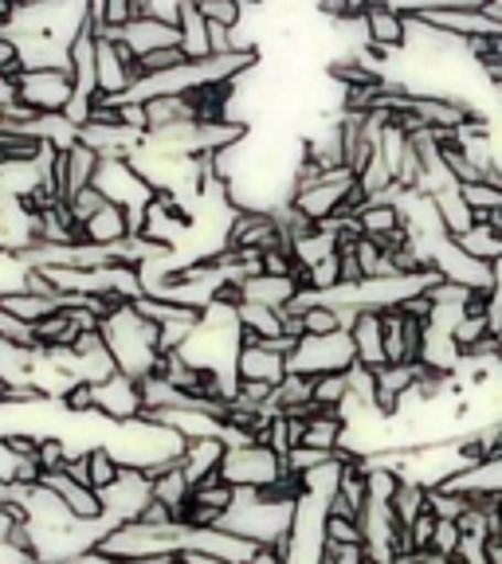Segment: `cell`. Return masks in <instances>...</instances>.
I'll return each instance as SVG.
<instances>
[{
	"label": "cell",
	"mask_w": 502,
	"mask_h": 564,
	"mask_svg": "<svg viewBox=\"0 0 502 564\" xmlns=\"http://www.w3.org/2000/svg\"><path fill=\"white\" fill-rule=\"evenodd\" d=\"M103 337L122 377L150 380L153 372H158V365H161L158 326H150V322L133 310V302H122V306H115L103 317Z\"/></svg>",
	"instance_id": "obj_1"
},
{
	"label": "cell",
	"mask_w": 502,
	"mask_h": 564,
	"mask_svg": "<svg viewBox=\"0 0 502 564\" xmlns=\"http://www.w3.org/2000/svg\"><path fill=\"white\" fill-rule=\"evenodd\" d=\"M95 188L110 204L126 208V216H130V224H133V236H138L141 216H146V208H150L153 196H158L150 181H146V176H141L126 158H103V165H98V176H95Z\"/></svg>",
	"instance_id": "obj_2"
},
{
	"label": "cell",
	"mask_w": 502,
	"mask_h": 564,
	"mask_svg": "<svg viewBox=\"0 0 502 564\" xmlns=\"http://www.w3.org/2000/svg\"><path fill=\"white\" fill-rule=\"evenodd\" d=\"M287 475H291L287 463H282L271 447H264V443L224 451L221 478L232 486V490H275Z\"/></svg>",
	"instance_id": "obj_3"
},
{
	"label": "cell",
	"mask_w": 502,
	"mask_h": 564,
	"mask_svg": "<svg viewBox=\"0 0 502 564\" xmlns=\"http://www.w3.org/2000/svg\"><path fill=\"white\" fill-rule=\"evenodd\" d=\"M291 372L299 377H334V372H350L357 365V349H353L350 334H330V337H302L299 349L291 352Z\"/></svg>",
	"instance_id": "obj_4"
},
{
	"label": "cell",
	"mask_w": 502,
	"mask_h": 564,
	"mask_svg": "<svg viewBox=\"0 0 502 564\" xmlns=\"http://www.w3.org/2000/svg\"><path fill=\"white\" fill-rule=\"evenodd\" d=\"M17 87H20V102L35 115H67L71 98H75V79H71V70H20L17 75Z\"/></svg>",
	"instance_id": "obj_5"
},
{
	"label": "cell",
	"mask_w": 502,
	"mask_h": 564,
	"mask_svg": "<svg viewBox=\"0 0 502 564\" xmlns=\"http://www.w3.org/2000/svg\"><path fill=\"white\" fill-rule=\"evenodd\" d=\"M95 70H98V95L103 98H122L141 79L138 55L130 47L115 44V40H98L95 47Z\"/></svg>",
	"instance_id": "obj_6"
},
{
	"label": "cell",
	"mask_w": 502,
	"mask_h": 564,
	"mask_svg": "<svg viewBox=\"0 0 502 564\" xmlns=\"http://www.w3.org/2000/svg\"><path fill=\"white\" fill-rule=\"evenodd\" d=\"M98 498H103L106 518H115L118 525H126V521H138L141 513H146V506L153 502V482L141 475V470L122 467V478H118L110 490L98 494Z\"/></svg>",
	"instance_id": "obj_7"
},
{
	"label": "cell",
	"mask_w": 502,
	"mask_h": 564,
	"mask_svg": "<svg viewBox=\"0 0 502 564\" xmlns=\"http://www.w3.org/2000/svg\"><path fill=\"white\" fill-rule=\"evenodd\" d=\"M95 412L110 423H130L141 420L146 412V400H141V380L130 377H110L106 384H95Z\"/></svg>",
	"instance_id": "obj_8"
},
{
	"label": "cell",
	"mask_w": 502,
	"mask_h": 564,
	"mask_svg": "<svg viewBox=\"0 0 502 564\" xmlns=\"http://www.w3.org/2000/svg\"><path fill=\"white\" fill-rule=\"evenodd\" d=\"M236 372H239V380H252V384L279 388L282 380L291 377V365H287V357H282L279 349H271L267 341H252V337H244Z\"/></svg>",
	"instance_id": "obj_9"
},
{
	"label": "cell",
	"mask_w": 502,
	"mask_h": 564,
	"mask_svg": "<svg viewBox=\"0 0 502 564\" xmlns=\"http://www.w3.org/2000/svg\"><path fill=\"white\" fill-rule=\"evenodd\" d=\"M307 291L299 279H275V274H256V279H247L244 286H239V302H252V306H267L275 310V314H282V310L291 306L299 294Z\"/></svg>",
	"instance_id": "obj_10"
},
{
	"label": "cell",
	"mask_w": 502,
	"mask_h": 564,
	"mask_svg": "<svg viewBox=\"0 0 502 564\" xmlns=\"http://www.w3.org/2000/svg\"><path fill=\"white\" fill-rule=\"evenodd\" d=\"M40 482L47 486V490L60 498L63 506H67L71 513L79 521H98V518H106L103 513V498H98L90 486H83V482H75V478L67 475V470H52V475H44Z\"/></svg>",
	"instance_id": "obj_11"
},
{
	"label": "cell",
	"mask_w": 502,
	"mask_h": 564,
	"mask_svg": "<svg viewBox=\"0 0 502 564\" xmlns=\"http://www.w3.org/2000/svg\"><path fill=\"white\" fill-rule=\"evenodd\" d=\"M79 236H83V243H90V247H118V243H126V239H133V224H130V216H126V208L106 200L103 208L83 224Z\"/></svg>",
	"instance_id": "obj_12"
},
{
	"label": "cell",
	"mask_w": 502,
	"mask_h": 564,
	"mask_svg": "<svg viewBox=\"0 0 502 564\" xmlns=\"http://www.w3.org/2000/svg\"><path fill=\"white\" fill-rule=\"evenodd\" d=\"M353 349H357V365L365 369H385L388 357H385V317L377 310H362L357 317V326H353Z\"/></svg>",
	"instance_id": "obj_13"
},
{
	"label": "cell",
	"mask_w": 502,
	"mask_h": 564,
	"mask_svg": "<svg viewBox=\"0 0 502 564\" xmlns=\"http://www.w3.org/2000/svg\"><path fill=\"white\" fill-rule=\"evenodd\" d=\"M224 443L221 440H204V443H189L185 455H181V470H185L189 486H201L204 478L221 475V463H224Z\"/></svg>",
	"instance_id": "obj_14"
},
{
	"label": "cell",
	"mask_w": 502,
	"mask_h": 564,
	"mask_svg": "<svg viewBox=\"0 0 502 564\" xmlns=\"http://www.w3.org/2000/svg\"><path fill=\"white\" fill-rule=\"evenodd\" d=\"M153 482V502H161L169 513H173L177 521H185L189 518V506H193V486H189L185 470L173 467L165 470V475L150 478Z\"/></svg>",
	"instance_id": "obj_15"
},
{
	"label": "cell",
	"mask_w": 502,
	"mask_h": 564,
	"mask_svg": "<svg viewBox=\"0 0 502 564\" xmlns=\"http://www.w3.org/2000/svg\"><path fill=\"white\" fill-rule=\"evenodd\" d=\"M177 32H181V52H185L189 59H209V55H212V35H209V20H204L201 9H196V0H185Z\"/></svg>",
	"instance_id": "obj_16"
},
{
	"label": "cell",
	"mask_w": 502,
	"mask_h": 564,
	"mask_svg": "<svg viewBox=\"0 0 502 564\" xmlns=\"http://www.w3.org/2000/svg\"><path fill=\"white\" fill-rule=\"evenodd\" d=\"M0 310L12 317H20V322H28V326H40L44 317L60 314L63 310V299L55 294V299H47V294H32V291H20V294H9V299H0Z\"/></svg>",
	"instance_id": "obj_17"
},
{
	"label": "cell",
	"mask_w": 502,
	"mask_h": 564,
	"mask_svg": "<svg viewBox=\"0 0 502 564\" xmlns=\"http://www.w3.org/2000/svg\"><path fill=\"white\" fill-rule=\"evenodd\" d=\"M436 208H440V220L451 239H463L471 228H476V212H471V204L463 200V185L436 193Z\"/></svg>",
	"instance_id": "obj_18"
},
{
	"label": "cell",
	"mask_w": 502,
	"mask_h": 564,
	"mask_svg": "<svg viewBox=\"0 0 502 564\" xmlns=\"http://www.w3.org/2000/svg\"><path fill=\"white\" fill-rule=\"evenodd\" d=\"M342 440H345V420L338 412H318L307 420V440H302V447L338 455V451H342Z\"/></svg>",
	"instance_id": "obj_19"
},
{
	"label": "cell",
	"mask_w": 502,
	"mask_h": 564,
	"mask_svg": "<svg viewBox=\"0 0 502 564\" xmlns=\"http://www.w3.org/2000/svg\"><path fill=\"white\" fill-rule=\"evenodd\" d=\"M98 165H103V158H98L90 145H71L67 150V176H71V196H79L83 188L95 185V176H98Z\"/></svg>",
	"instance_id": "obj_20"
},
{
	"label": "cell",
	"mask_w": 502,
	"mask_h": 564,
	"mask_svg": "<svg viewBox=\"0 0 502 564\" xmlns=\"http://www.w3.org/2000/svg\"><path fill=\"white\" fill-rule=\"evenodd\" d=\"M239 502V490H232L228 482H224L221 475H212V478H204L201 486L193 490V506H201V510H212V513H228L232 506Z\"/></svg>",
	"instance_id": "obj_21"
},
{
	"label": "cell",
	"mask_w": 502,
	"mask_h": 564,
	"mask_svg": "<svg viewBox=\"0 0 502 564\" xmlns=\"http://www.w3.org/2000/svg\"><path fill=\"white\" fill-rule=\"evenodd\" d=\"M87 470H90V490L103 494L122 478V463L110 455V447H90L87 451Z\"/></svg>",
	"instance_id": "obj_22"
},
{
	"label": "cell",
	"mask_w": 502,
	"mask_h": 564,
	"mask_svg": "<svg viewBox=\"0 0 502 564\" xmlns=\"http://www.w3.org/2000/svg\"><path fill=\"white\" fill-rule=\"evenodd\" d=\"M393 513H397L400 529H413L416 521H420L424 513H428V490H424V486L405 482L397 490V498H393Z\"/></svg>",
	"instance_id": "obj_23"
},
{
	"label": "cell",
	"mask_w": 502,
	"mask_h": 564,
	"mask_svg": "<svg viewBox=\"0 0 502 564\" xmlns=\"http://www.w3.org/2000/svg\"><path fill=\"white\" fill-rule=\"evenodd\" d=\"M468 256H476V259H483V263H499L502 259V236L494 228H487V224H476V228L468 231L463 239H456Z\"/></svg>",
	"instance_id": "obj_24"
},
{
	"label": "cell",
	"mask_w": 502,
	"mask_h": 564,
	"mask_svg": "<svg viewBox=\"0 0 502 564\" xmlns=\"http://www.w3.org/2000/svg\"><path fill=\"white\" fill-rule=\"evenodd\" d=\"M345 400H350V377H345V372L314 380V404L322 408V412H342Z\"/></svg>",
	"instance_id": "obj_25"
},
{
	"label": "cell",
	"mask_w": 502,
	"mask_h": 564,
	"mask_svg": "<svg viewBox=\"0 0 502 564\" xmlns=\"http://www.w3.org/2000/svg\"><path fill=\"white\" fill-rule=\"evenodd\" d=\"M302 329H307V337H330V334H345L342 322H338V310L322 306V302H310L307 310H302Z\"/></svg>",
	"instance_id": "obj_26"
},
{
	"label": "cell",
	"mask_w": 502,
	"mask_h": 564,
	"mask_svg": "<svg viewBox=\"0 0 502 564\" xmlns=\"http://www.w3.org/2000/svg\"><path fill=\"white\" fill-rule=\"evenodd\" d=\"M327 541H330L334 549H365L362 521L338 518V513H330V518H327Z\"/></svg>",
	"instance_id": "obj_27"
},
{
	"label": "cell",
	"mask_w": 502,
	"mask_h": 564,
	"mask_svg": "<svg viewBox=\"0 0 502 564\" xmlns=\"http://www.w3.org/2000/svg\"><path fill=\"white\" fill-rule=\"evenodd\" d=\"M196 9H201V17L209 20V24L228 28V32H236V28L244 24V9H239L236 0H196Z\"/></svg>",
	"instance_id": "obj_28"
},
{
	"label": "cell",
	"mask_w": 502,
	"mask_h": 564,
	"mask_svg": "<svg viewBox=\"0 0 502 564\" xmlns=\"http://www.w3.org/2000/svg\"><path fill=\"white\" fill-rule=\"evenodd\" d=\"M463 200L471 204L476 216H494L502 212V188L494 181H479V185H463Z\"/></svg>",
	"instance_id": "obj_29"
},
{
	"label": "cell",
	"mask_w": 502,
	"mask_h": 564,
	"mask_svg": "<svg viewBox=\"0 0 502 564\" xmlns=\"http://www.w3.org/2000/svg\"><path fill=\"white\" fill-rule=\"evenodd\" d=\"M338 455H330V451H314V447H295L291 455H287V470H291L295 478L310 475V470L318 467H330Z\"/></svg>",
	"instance_id": "obj_30"
},
{
	"label": "cell",
	"mask_w": 502,
	"mask_h": 564,
	"mask_svg": "<svg viewBox=\"0 0 502 564\" xmlns=\"http://www.w3.org/2000/svg\"><path fill=\"white\" fill-rule=\"evenodd\" d=\"M459 541H463V529H459L456 521H440V525H436L432 553H440V556H456V553H459Z\"/></svg>",
	"instance_id": "obj_31"
},
{
	"label": "cell",
	"mask_w": 502,
	"mask_h": 564,
	"mask_svg": "<svg viewBox=\"0 0 502 564\" xmlns=\"http://www.w3.org/2000/svg\"><path fill=\"white\" fill-rule=\"evenodd\" d=\"M28 521V513L20 506H0V549L12 545V533Z\"/></svg>",
	"instance_id": "obj_32"
},
{
	"label": "cell",
	"mask_w": 502,
	"mask_h": 564,
	"mask_svg": "<svg viewBox=\"0 0 502 564\" xmlns=\"http://www.w3.org/2000/svg\"><path fill=\"white\" fill-rule=\"evenodd\" d=\"M17 70H20V52L9 40H0V75H17Z\"/></svg>",
	"instance_id": "obj_33"
},
{
	"label": "cell",
	"mask_w": 502,
	"mask_h": 564,
	"mask_svg": "<svg viewBox=\"0 0 502 564\" xmlns=\"http://www.w3.org/2000/svg\"><path fill=\"white\" fill-rule=\"evenodd\" d=\"M252 564H287V561L279 556V549H259L256 561H252Z\"/></svg>",
	"instance_id": "obj_34"
},
{
	"label": "cell",
	"mask_w": 502,
	"mask_h": 564,
	"mask_svg": "<svg viewBox=\"0 0 502 564\" xmlns=\"http://www.w3.org/2000/svg\"><path fill=\"white\" fill-rule=\"evenodd\" d=\"M491 306H502V259L494 263V299H491Z\"/></svg>",
	"instance_id": "obj_35"
},
{
	"label": "cell",
	"mask_w": 502,
	"mask_h": 564,
	"mask_svg": "<svg viewBox=\"0 0 502 564\" xmlns=\"http://www.w3.org/2000/svg\"><path fill=\"white\" fill-rule=\"evenodd\" d=\"M491 322H494V334L502 337V306H491Z\"/></svg>",
	"instance_id": "obj_36"
},
{
	"label": "cell",
	"mask_w": 502,
	"mask_h": 564,
	"mask_svg": "<svg viewBox=\"0 0 502 564\" xmlns=\"http://www.w3.org/2000/svg\"><path fill=\"white\" fill-rule=\"evenodd\" d=\"M4 397H9V384H4V380H0V404H4Z\"/></svg>",
	"instance_id": "obj_37"
}]
</instances>
